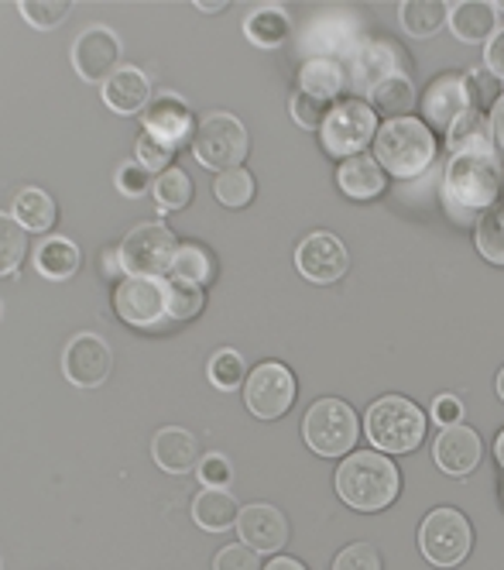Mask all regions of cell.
Wrapping results in <instances>:
<instances>
[{"label":"cell","instance_id":"836d02e7","mask_svg":"<svg viewBox=\"0 0 504 570\" xmlns=\"http://www.w3.org/2000/svg\"><path fill=\"white\" fill-rule=\"evenodd\" d=\"M206 375L220 392H234L240 382H247V368H244V357L234 347H220L206 364Z\"/></svg>","mask_w":504,"mask_h":570},{"label":"cell","instance_id":"f6af8a7d","mask_svg":"<svg viewBox=\"0 0 504 570\" xmlns=\"http://www.w3.org/2000/svg\"><path fill=\"white\" fill-rule=\"evenodd\" d=\"M148 169L141 166V161L135 158V161H123L120 166V173H117V189L123 193V196H145L148 193Z\"/></svg>","mask_w":504,"mask_h":570},{"label":"cell","instance_id":"f1b7e54d","mask_svg":"<svg viewBox=\"0 0 504 570\" xmlns=\"http://www.w3.org/2000/svg\"><path fill=\"white\" fill-rule=\"evenodd\" d=\"M443 24H449V8L443 0H405L402 28L412 38H433Z\"/></svg>","mask_w":504,"mask_h":570},{"label":"cell","instance_id":"277c9868","mask_svg":"<svg viewBox=\"0 0 504 570\" xmlns=\"http://www.w3.org/2000/svg\"><path fill=\"white\" fill-rule=\"evenodd\" d=\"M364 430L382 454H412L426 436V416L412 399L385 395L367 410Z\"/></svg>","mask_w":504,"mask_h":570},{"label":"cell","instance_id":"8d00e7d4","mask_svg":"<svg viewBox=\"0 0 504 570\" xmlns=\"http://www.w3.org/2000/svg\"><path fill=\"white\" fill-rule=\"evenodd\" d=\"M24 248H28L24 227L11 214H0V275H8L21 265Z\"/></svg>","mask_w":504,"mask_h":570},{"label":"cell","instance_id":"7dc6e473","mask_svg":"<svg viewBox=\"0 0 504 570\" xmlns=\"http://www.w3.org/2000/svg\"><path fill=\"white\" fill-rule=\"evenodd\" d=\"M484 62H487V72L504 83V28H497V31H494V38L487 42V49H484Z\"/></svg>","mask_w":504,"mask_h":570},{"label":"cell","instance_id":"ab89813d","mask_svg":"<svg viewBox=\"0 0 504 570\" xmlns=\"http://www.w3.org/2000/svg\"><path fill=\"white\" fill-rule=\"evenodd\" d=\"M172 145H168V141H161L158 135H141L138 138V161H141V166L148 169V173H165V169H172V166H168V161H172Z\"/></svg>","mask_w":504,"mask_h":570},{"label":"cell","instance_id":"bcb514c9","mask_svg":"<svg viewBox=\"0 0 504 570\" xmlns=\"http://www.w3.org/2000/svg\"><path fill=\"white\" fill-rule=\"evenodd\" d=\"M433 416L439 426H456L459 420H464V402H459L456 395H439L433 405Z\"/></svg>","mask_w":504,"mask_h":570},{"label":"cell","instance_id":"c3c4849f","mask_svg":"<svg viewBox=\"0 0 504 570\" xmlns=\"http://www.w3.org/2000/svg\"><path fill=\"white\" fill-rule=\"evenodd\" d=\"M487 117H491V135H494V145L504 151V94H501V100L491 107V114H487Z\"/></svg>","mask_w":504,"mask_h":570},{"label":"cell","instance_id":"83f0119b","mask_svg":"<svg viewBox=\"0 0 504 570\" xmlns=\"http://www.w3.org/2000/svg\"><path fill=\"white\" fill-rule=\"evenodd\" d=\"M24 230L31 234H46L52 224H56V199L46 193V189H38V186H28L18 193L14 199V214H11Z\"/></svg>","mask_w":504,"mask_h":570},{"label":"cell","instance_id":"74e56055","mask_svg":"<svg viewBox=\"0 0 504 570\" xmlns=\"http://www.w3.org/2000/svg\"><path fill=\"white\" fill-rule=\"evenodd\" d=\"M21 14L28 18V24L41 28V31H49V28H56V24L66 21L69 4H66V0H24V4H21Z\"/></svg>","mask_w":504,"mask_h":570},{"label":"cell","instance_id":"e575fe53","mask_svg":"<svg viewBox=\"0 0 504 570\" xmlns=\"http://www.w3.org/2000/svg\"><path fill=\"white\" fill-rule=\"evenodd\" d=\"M214 193H217V199L224 203V207L240 210V207H247L250 199H255V179H250L247 169H230V173L217 176Z\"/></svg>","mask_w":504,"mask_h":570},{"label":"cell","instance_id":"f907efd6","mask_svg":"<svg viewBox=\"0 0 504 570\" xmlns=\"http://www.w3.org/2000/svg\"><path fill=\"white\" fill-rule=\"evenodd\" d=\"M494 458H497V464L504 468V430H501L497 440H494Z\"/></svg>","mask_w":504,"mask_h":570},{"label":"cell","instance_id":"d590c367","mask_svg":"<svg viewBox=\"0 0 504 570\" xmlns=\"http://www.w3.org/2000/svg\"><path fill=\"white\" fill-rule=\"evenodd\" d=\"M209 272H214V265H209V255L199 248V244H179L172 268H168V275H172V278H182V282H192V285H202L209 278Z\"/></svg>","mask_w":504,"mask_h":570},{"label":"cell","instance_id":"816d5d0a","mask_svg":"<svg viewBox=\"0 0 504 570\" xmlns=\"http://www.w3.org/2000/svg\"><path fill=\"white\" fill-rule=\"evenodd\" d=\"M196 8H199V11H206V14H209V11H220V8H224V4H217V0H209V4H196Z\"/></svg>","mask_w":504,"mask_h":570},{"label":"cell","instance_id":"6da1fadb","mask_svg":"<svg viewBox=\"0 0 504 570\" xmlns=\"http://www.w3.org/2000/svg\"><path fill=\"white\" fill-rule=\"evenodd\" d=\"M402 474L395 461L377 451H357L340 461L336 471V495H340L357 512H382L398 499Z\"/></svg>","mask_w":504,"mask_h":570},{"label":"cell","instance_id":"4316f807","mask_svg":"<svg viewBox=\"0 0 504 570\" xmlns=\"http://www.w3.org/2000/svg\"><path fill=\"white\" fill-rule=\"evenodd\" d=\"M34 268L52 282H66L79 272V248L69 237L41 240L38 252H34Z\"/></svg>","mask_w":504,"mask_h":570},{"label":"cell","instance_id":"9c48e42d","mask_svg":"<svg viewBox=\"0 0 504 570\" xmlns=\"http://www.w3.org/2000/svg\"><path fill=\"white\" fill-rule=\"evenodd\" d=\"M117 258H120V268L128 275H165L172 268V258H176V234L168 230L161 220H151V224H138L128 237L120 240L117 248Z\"/></svg>","mask_w":504,"mask_h":570},{"label":"cell","instance_id":"60d3db41","mask_svg":"<svg viewBox=\"0 0 504 570\" xmlns=\"http://www.w3.org/2000/svg\"><path fill=\"white\" fill-rule=\"evenodd\" d=\"M333 570H382V553L370 543H350L336 553Z\"/></svg>","mask_w":504,"mask_h":570},{"label":"cell","instance_id":"4dcf8cb0","mask_svg":"<svg viewBox=\"0 0 504 570\" xmlns=\"http://www.w3.org/2000/svg\"><path fill=\"white\" fill-rule=\"evenodd\" d=\"M151 189H155L158 210H165V214H179V210H186V207H189V199H192V179H189L179 166L165 169Z\"/></svg>","mask_w":504,"mask_h":570},{"label":"cell","instance_id":"d6986e66","mask_svg":"<svg viewBox=\"0 0 504 570\" xmlns=\"http://www.w3.org/2000/svg\"><path fill=\"white\" fill-rule=\"evenodd\" d=\"M151 458L168 474H189L199 464V443L182 426H165L151 440Z\"/></svg>","mask_w":504,"mask_h":570},{"label":"cell","instance_id":"681fc988","mask_svg":"<svg viewBox=\"0 0 504 570\" xmlns=\"http://www.w3.org/2000/svg\"><path fill=\"white\" fill-rule=\"evenodd\" d=\"M265 570H306V563H299L296 557H275Z\"/></svg>","mask_w":504,"mask_h":570},{"label":"cell","instance_id":"5b68a950","mask_svg":"<svg viewBox=\"0 0 504 570\" xmlns=\"http://www.w3.org/2000/svg\"><path fill=\"white\" fill-rule=\"evenodd\" d=\"M303 436L319 458H344L357 443V413L344 399H319L303 420Z\"/></svg>","mask_w":504,"mask_h":570},{"label":"cell","instance_id":"1f68e13d","mask_svg":"<svg viewBox=\"0 0 504 570\" xmlns=\"http://www.w3.org/2000/svg\"><path fill=\"white\" fill-rule=\"evenodd\" d=\"M474 240L484 262L504 268V207H491L487 214H481Z\"/></svg>","mask_w":504,"mask_h":570},{"label":"cell","instance_id":"e0dca14e","mask_svg":"<svg viewBox=\"0 0 504 570\" xmlns=\"http://www.w3.org/2000/svg\"><path fill=\"white\" fill-rule=\"evenodd\" d=\"M471 107V100H467V83H464V76L459 72H443V76H436L433 83L426 87V94H423V114H426V120L433 128H439V131H449V125L453 120L464 114Z\"/></svg>","mask_w":504,"mask_h":570},{"label":"cell","instance_id":"db71d44e","mask_svg":"<svg viewBox=\"0 0 504 570\" xmlns=\"http://www.w3.org/2000/svg\"><path fill=\"white\" fill-rule=\"evenodd\" d=\"M501 499H504V488H501Z\"/></svg>","mask_w":504,"mask_h":570},{"label":"cell","instance_id":"f546056e","mask_svg":"<svg viewBox=\"0 0 504 570\" xmlns=\"http://www.w3.org/2000/svg\"><path fill=\"white\" fill-rule=\"evenodd\" d=\"M244 35L258 49H278V46H285V38L291 35V21L278 8H261V11H255L244 21Z\"/></svg>","mask_w":504,"mask_h":570},{"label":"cell","instance_id":"8992f818","mask_svg":"<svg viewBox=\"0 0 504 570\" xmlns=\"http://www.w3.org/2000/svg\"><path fill=\"white\" fill-rule=\"evenodd\" d=\"M377 138V114L370 110V104L364 100H340L333 104L323 128H319V141L333 158H354L364 155V148Z\"/></svg>","mask_w":504,"mask_h":570},{"label":"cell","instance_id":"8fae6325","mask_svg":"<svg viewBox=\"0 0 504 570\" xmlns=\"http://www.w3.org/2000/svg\"><path fill=\"white\" fill-rule=\"evenodd\" d=\"M113 309L131 327H155L165 313V282L151 275H128L113 289Z\"/></svg>","mask_w":504,"mask_h":570},{"label":"cell","instance_id":"9a60e30c","mask_svg":"<svg viewBox=\"0 0 504 570\" xmlns=\"http://www.w3.org/2000/svg\"><path fill=\"white\" fill-rule=\"evenodd\" d=\"M484 454V443L477 436V430L456 423V426H443V433L433 443V458L439 464V471L453 474V478H464L481 464Z\"/></svg>","mask_w":504,"mask_h":570},{"label":"cell","instance_id":"b9f144b4","mask_svg":"<svg viewBox=\"0 0 504 570\" xmlns=\"http://www.w3.org/2000/svg\"><path fill=\"white\" fill-rule=\"evenodd\" d=\"M326 114H329V104H323V100H316V97H309L303 90H296V97H291V117H296L299 125L309 128V131L323 128Z\"/></svg>","mask_w":504,"mask_h":570},{"label":"cell","instance_id":"f35d334b","mask_svg":"<svg viewBox=\"0 0 504 570\" xmlns=\"http://www.w3.org/2000/svg\"><path fill=\"white\" fill-rule=\"evenodd\" d=\"M464 83H467V100H471V107H477V110H484L487 104L494 107V104L501 100V94H497L501 79H494V76L487 72V66H484V69H471V72L464 76Z\"/></svg>","mask_w":504,"mask_h":570},{"label":"cell","instance_id":"44dd1931","mask_svg":"<svg viewBox=\"0 0 504 570\" xmlns=\"http://www.w3.org/2000/svg\"><path fill=\"white\" fill-rule=\"evenodd\" d=\"M446 148L449 155H491L494 135H491V117L477 107H467L459 114L449 131H446Z\"/></svg>","mask_w":504,"mask_h":570},{"label":"cell","instance_id":"7bdbcfd3","mask_svg":"<svg viewBox=\"0 0 504 570\" xmlns=\"http://www.w3.org/2000/svg\"><path fill=\"white\" fill-rule=\"evenodd\" d=\"M258 550H250L247 543H234V547H224L214 560V570H261L258 567Z\"/></svg>","mask_w":504,"mask_h":570},{"label":"cell","instance_id":"7a4b0ae2","mask_svg":"<svg viewBox=\"0 0 504 570\" xmlns=\"http://www.w3.org/2000/svg\"><path fill=\"white\" fill-rule=\"evenodd\" d=\"M374 158H377V166L388 169L395 179H415V176H423L429 169V161L436 158V138L429 125H423L418 117H395L377 128Z\"/></svg>","mask_w":504,"mask_h":570},{"label":"cell","instance_id":"ba28073f","mask_svg":"<svg viewBox=\"0 0 504 570\" xmlns=\"http://www.w3.org/2000/svg\"><path fill=\"white\" fill-rule=\"evenodd\" d=\"M471 540H474L471 522L456 509H433L423 519V525H418V550H423V557L433 567H443V570L467 560Z\"/></svg>","mask_w":504,"mask_h":570},{"label":"cell","instance_id":"3957f363","mask_svg":"<svg viewBox=\"0 0 504 570\" xmlns=\"http://www.w3.org/2000/svg\"><path fill=\"white\" fill-rule=\"evenodd\" d=\"M504 173L494 155H456L449 158L446 169V207L453 214H474V210H491L494 199L501 196Z\"/></svg>","mask_w":504,"mask_h":570},{"label":"cell","instance_id":"ac0fdd59","mask_svg":"<svg viewBox=\"0 0 504 570\" xmlns=\"http://www.w3.org/2000/svg\"><path fill=\"white\" fill-rule=\"evenodd\" d=\"M145 131L179 148V141L192 131V110L176 94H158V97H151V104L145 110Z\"/></svg>","mask_w":504,"mask_h":570},{"label":"cell","instance_id":"d4e9b609","mask_svg":"<svg viewBox=\"0 0 504 570\" xmlns=\"http://www.w3.org/2000/svg\"><path fill=\"white\" fill-rule=\"evenodd\" d=\"M347 87V72L340 62H333V59H309L303 69H299V90L329 104L344 94Z\"/></svg>","mask_w":504,"mask_h":570},{"label":"cell","instance_id":"7402d4cb","mask_svg":"<svg viewBox=\"0 0 504 570\" xmlns=\"http://www.w3.org/2000/svg\"><path fill=\"white\" fill-rule=\"evenodd\" d=\"M449 31L467 46L491 42L497 31V8L487 0H464L449 11Z\"/></svg>","mask_w":504,"mask_h":570},{"label":"cell","instance_id":"603a6c76","mask_svg":"<svg viewBox=\"0 0 504 570\" xmlns=\"http://www.w3.org/2000/svg\"><path fill=\"white\" fill-rule=\"evenodd\" d=\"M336 183H340V189L350 199H374L385 189V169L377 166V158H370V155H354V158L340 161Z\"/></svg>","mask_w":504,"mask_h":570},{"label":"cell","instance_id":"4fadbf2b","mask_svg":"<svg viewBox=\"0 0 504 570\" xmlns=\"http://www.w3.org/2000/svg\"><path fill=\"white\" fill-rule=\"evenodd\" d=\"M296 265L309 282L329 285L336 278H344L350 268V255L344 248V240L329 230H313L309 237L299 240L296 248Z\"/></svg>","mask_w":504,"mask_h":570},{"label":"cell","instance_id":"30bf717a","mask_svg":"<svg viewBox=\"0 0 504 570\" xmlns=\"http://www.w3.org/2000/svg\"><path fill=\"white\" fill-rule=\"evenodd\" d=\"M244 402L247 410L258 420H278L291 410L296 402V375H291L285 364L278 361H265L255 372L247 375L244 385Z\"/></svg>","mask_w":504,"mask_h":570},{"label":"cell","instance_id":"484cf974","mask_svg":"<svg viewBox=\"0 0 504 570\" xmlns=\"http://www.w3.org/2000/svg\"><path fill=\"white\" fill-rule=\"evenodd\" d=\"M412 107H415V83L405 72H395V76L382 79L377 87H370V110L374 114L395 120V117H408Z\"/></svg>","mask_w":504,"mask_h":570},{"label":"cell","instance_id":"5bb4252c","mask_svg":"<svg viewBox=\"0 0 504 570\" xmlns=\"http://www.w3.org/2000/svg\"><path fill=\"white\" fill-rule=\"evenodd\" d=\"M110 364H113L110 347L97 334H76L66 344V354H62V372H66V379L76 389H97V385H103L107 375H110Z\"/></svg>","mask_w":504,"mask_h":570},{"label":"cell","instance_id":"f5cc1de1","mask_svg":"<svg viewBox=\"0 0 504 570\" xmlns=\"http://www.w3.org/2000/svg\"><path fill=\"white\" fill-rule=\"evenodd\" d=\"M497 395H501V399H504V368H501V372H497Z\"/></svg>","mask_w":504,"mask_h":570},{"label":"cell","instance_id":"7c38bea8","mask_svg":"<svg viewBox=\"0 0 504 570\" xmlns=\"http://www.w3.org/2000/svg\"><path fill=\"white\" fill-rule=\"evenodd\" d=\"M120 52H123L120 38L110 28L93 24L76 38L72 66L87 83H107V79L120 69Z\"/></svg>","mask_w":504,"mask_h":570},{"label":"cell","instance_id":"d6a6232c","mask_svg":"<svg viewBox=\"0 0 504 570\" xmlns=\"http://www.w3.org/2000/svg\"><path fill=\"white\" fill-rule=\"evenodd\" d=\"M206 306L202 285L182 282V278H168L165 282V313L172 320H192Z\"/></svg>","mask_w":504,"mask_h":570},{"label":"cell","instance_id":"2e32d148","mask_svg":"<svg viewBox=\"0 0 504 570\" xmlns=\"http://www.w3.org/2000/svg\"><path fill=\"white\" fill-rule=\"evenodd\" d=\"M240 540L258 553H278L288 543V519L275 505H247L237 515Z\"/></svg>","mask_w":504,"mask_h":570},{"label":"cell","instance_id":"52a82bcc","mask_svg":"<svg viewBox=\"0 0 504 570\" xmlns=\"http://www.w3.org/2000/svg\"><path fill=\"white\" fill-rule=\"evenodd\" d=\"M192 155L202 169L230 173L247 158V131L234 114H209L192 135Z\"/></svg>","mask_w":504,"mask_h":570},{"label":"cell","instance_id":"ffe728a7","mask_svg":"<svg viewBox=\"0 0 504 570\" xmlns=\"http://www.w3.org/2000/svg\"><path fill=\"white\" fill-rule=\"evenodd\" d=\"M103 104L117 114H138L151 104V83L148 76L135 66H120L103 83Z\"/></svg>","mask_w":504,"mask_h":570},{"label":"cell","instance_id":"cb8c5ba5","mask_svg":"<svg viewBox=\"0 0 504 570\" xmlns=\"http://www.w3.org/2000/svg\"><path fill=\"white\" fill-rule=\"evenodd\" d=\"M237 515H240V505L227 488H202L192 499V519L206 533H224V529L237 525Z\"/></svg>","mask_w":504,"mask_h":570},{"label":"cell","instance_id":"ee69618b","mask_svg":"<svg viewBox=\"0 0 504 570\" xmlns=\"http://www.w3.org/2000/svg\"><path fill=\"white\" fill-rule=\"evenodd\" d=\"M196 471H199V484H206V488H227L230 478H234L230 461H227L224 454H206V458L196 464Z\"/></svg>","mask_w":504,"mask_h":570}]
</instances>
